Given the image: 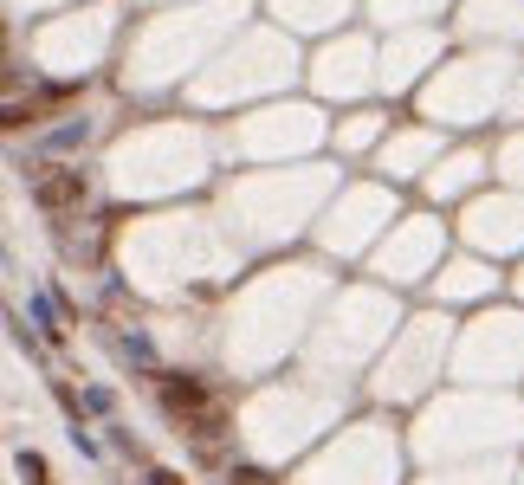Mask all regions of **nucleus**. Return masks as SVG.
Masks as SVG:
<instances>
[{"label": "nucleus", "mask_w": 524, "mask_h": 485, "mask_svg": "<svg viewBox=\"0 0 524 485\" xmlns=\"http://www.w3.org/2000/svg\"><path fill=\"white\" fill-rule=\"evenodd\" d=\"M156 395L169 408V421H182V434H201V440H220L227 434V408L214 401V388L201 376H182V369H162L156 376Z\"/></svg>", "instance_id": "obj_1"}, {"label": "nucleus", "mask_w": 524, "mask_h": 485, "mask_svg": "<svg viewBox=\"0 0 524 485\" xmlns=\"http://www.w3.org/2000/svg\"><path fill=\"white\" fill-rule=\"evenodd\" d=\"M85 201H91L85 169H39L33 175V207H39V214L65 220V214H85Z\"/></svg>", "instance_id": "obj_2"}, {"label": "nucleus", "mask_w": 524, "mask_h": 485, "mask_svg": "<svg viewBox=\"0 0 524 485\" xmlns=\"http://www.w3.org/2000/svg\"><path fill=\"white\" fill-rule=\"evenodd\" d=\"M227 485H272V473H259V466H233Z\"/></svg>", "instance_id": "obj_3"}, {"label": "nucleus", "mask_w": 524, "mask_h": 485, "mask_svg": "<svg viewBox=\"0 0 524 485\" xmlns=\"http://www.w3.org/2000/svg\"><path fill=\"white\" fill-rule=\"evenodd\" d=\"M20 473L33 479V485H52V479H46V460H39V453H20Z\"/></svg>", "instance_id": "obj_4"}, {"label": "nucleus", "mask_w": 524, "mask_h": 485, "mask_svg": "<svg viewBox=\"0 0 524 485\" xmlns=\"http://www.w3.org/2000/svg\"><path fill=\"white\" fill-rule=\"evenodd\" d=\"M149 485H182V473H169V466H156V473H149Z\"/></svg>", "instance_id": "obj_5"}]
</instances>
